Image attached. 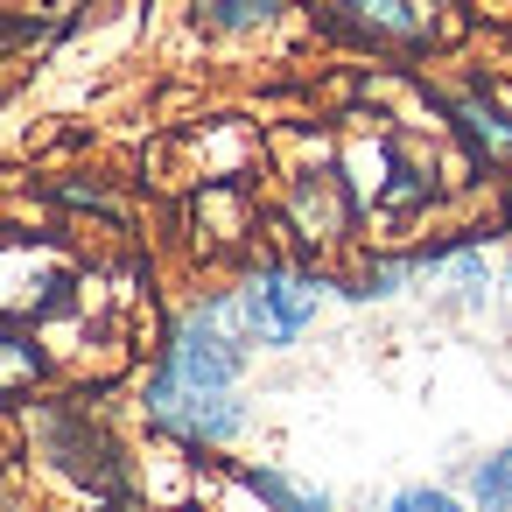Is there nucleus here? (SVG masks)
I'll list each match as a JSON object with an SVG mask.
<instances>
[{
    "label": "nucleus",
    "mask_w": 512,
    "mask_h": 512,
    "mask_svg": "<svg viewBox=\"0 0 512 512\" xmlns=\"http://www.w3.org/2000/svg\"><path fill=\"white\" fill-rule=\"evenodd\" d=\"M15 428L22 477L43 505H134L141 442H127L92 393H36L29 407H15Z\"/></svg>",
    "instance_id": "obj_1"
},
{
    "label": "nucleus",
    "mask_w": 512,
    "mask_h": 512,
    "mask_svg": "<svg viewBox=\"0 0 512 512\" xmlns=\"http://www.w3.org/2000/svg\"><path fill=\"white\" fill-rule=\"evenodd\" d=\"M337 155H344V183L365 218V246L428 239L449 190L463 183V176H442V148L421 141L414 120H393V113H351V127L337 134Z\"/></svg>",
    "instance_id": "obj_2"
},
{
    "label": "nucleus",
    "mask_w": 512,
    "mask_h": 512,
    "mask_svg": "<svg viewBox=\"0 0 512 512\" xmlns=\"http://www.w3.org/2000/svg\"><path fill=\"white\" fill-rule=\"evenodd\" d=\"M302 155H281L274 162V246L302 253V260H323V267H344L358 246H365V218H358V197L344 183V155H337V134H295Z\"/></svg>",
    "instance_id": "obj_3"
},
{
    "label": "nucleus",
    "mask_w": 512,
    "mask_h": 512,
    "mask_svg": "<svg viewBox=\"0 0 512 512\" xmlns=\"http://www.w3.org/2000/svg\"><path fill=\"white\" fill-rule=\"evenodd\" d=\"M141 365L162 372V379H176V386H218V393L246 386L253 365H260V351H253V330H246V316H239L232 281L218 274V281L190 288V295L162 316V330H155V344H148Z\"/></svg>",
    "instance_id": "obj_4"
},
{
    "label": "nucleus",
    "mask_w": 512,
    "mask_h": 512,
    "mask_svg": "<svg viewBox=\"0 0 512 512\" xmlns=\"http://www.w3.org/2000/svg\"><path fill=\"white\" fill-rule=\"evenodd\" d=\"M225 281H232V295H239V316H246L260 358H288V351L337 309V267L302 260V253H288V246H253Z\"/></svg>",
    "instance_id": "obj_5"
},
{
    "label": "nucleus",
    "mask_w": 512,
    "mask_h": 512,
    "mask_svg": "<svg viewBox=\"0 0 512 512\" xmlns=\"http://www.w3.org/2000/svg\"><path fill=\"white\" fill-rule=\"evenodd\" d=\"M309 22L386 64H435L463 43V0H309Z\"/></svg>",
    "instance_id": "obj_6"
},
{
    "label": "nucleus",
    "mask_w": 512,
    "mask_h": 512,
    "mask_svg": "<svg viewBox=\"0 0 512 512\" xmlns=\"http://www.w3.org/2000/svg\"><path fill=\"white\" fill-rule=\"evenodd\" d=\"M127 407H134V421H141L148 442H169L183 456H239L246 435H253V421H260V407H253L246 386H232V393H218V386H176V379H162L148 365L134 372Z\"/></svg>",
    "instance_id": "obj_7"
},
{
    "label": "nucleus",
    "mask_w": 512,
    "mask_h": 512,
    "mask_svg": "<svg viewBox=\"0 0 512 512\" xmlns=\"http://www.w3.org/2000/svg\"><path fill=\"white\" fill-rule=\"evenodd\" d=\"M435 113L456 141V155L477 176H512V92L498 78H449L435 85Z\"/></svg>",
    "instance_id": "obj_8"
},
{
    "label": "nucleus",
    "mask_w": 512,
    "mask_h": 512,
    "mask_svg": "<svg viewBox=\"0 0 512 512\" xmlns=\"http://www.w3.org/2000/svg\"><path fill=\"white\" fill-rule=\"evenodd\" d=\"M421 288V260L414 246H358L337 267V302L344 309H400Z\"/></svg>",
    "instance_id": "obj_9"
},
{
    "label": "nucleus",
    "mask_w": 512,
    "mask_h": 512,
    "mask_svg": "<svg viewBox=\"0 0 512 512\" xmlns=\"http://www.w3.org/2000/svg\"><path fill=\"white\" fill-rule=\"evenodd\" d=\"M50 379H57V351L43 323L0 316V407H29L36 393H50Z\"/></svg>",
    "instance_id": "obj_10"
},
{
    "label": "nucleus",
    "mask_w": 512,
    "mask_h": 512,
    "mask_svg": "<svg viewBox=\"0 0 512 512\" xmlns=\"http://www.w3.org/2000/svg\"><path fill=\"white\" fill-rule=\"evenodd\" d=\"M239 470H246L260 512H344V498L323 477H302V470H288L274 456H239Z\"/></svg>",
    "instance_id": "obj_11"
},
{
    "label": "nucleus",
    "mask_w": 512,
    "mask_h": 512,
    "mask_svg": "<svg viewBox=\"0 0 512 512\" xmlns=\"http://www.w3.org/2000/svg\"><path fill=\"white\" fill-rule=\"evenodd\" d=\"M295 15V0H190V22L211 43H260Z\"/></svg>",
    "instance_id": "obj_12"
},
{
    "label": "nucleus",
    "mask_w": 512,
    "mask_h": 512,
    "mask_svg": "<svg viewBox=\"0 0 512 512\" xmlns=\"http://www.w3.org/2000/svg\"><path fill=\"white\" fill-rule=\"evenodd\" d=\"M456 491L470 498V512H512V435L484 442L477 456L456 463Z\"/></svg>",
    "instance_id": "obj_13"
},
{
    "label": "nucleus",
    "mask_w": 512,
    "mask_h": 512,
    "mask_svg": "<svg viewBox=\"0 0 512 512\" xmlns=\"http://www.w3.org/2000/svg\"><path fill=\"white\" fill-rule=\"evenodd\" d=\"M372 512H470V498L456 491V477H407V484H393Z\"/></svg>",
    "instance_id": "obj_14"
},
{
    "label": "nucleus",
    "mask_w": 512,
    "mask_h": 512,
    "mask_svg": "<svg viewBox=\"0 0 512 512\" xmlns=\"http://www.w3.org/2000/svg\"><path fill=\"white\" fill-rule=\"evenodd\" d=\"M0 512H43V498L29 491L22 463H0Z\"/></svg>",
    "instance_id": "obj_15"
},
{
    "label": "nucleus",
    "mask_w": 512,
    "mask_h": 512,
    "mask_svg": "<svg viewBox=\"0 0 512 512\" xmlns=\"http://www.w3.org/2000/svg\"><path fill=\"white\" fill-rule=\"evenodd\" d=\"M43 512H134V505H43Z\"/></svg>",
    "instance_id": "obj_16"
},
{
    "label": "nucleus",
    "mask_w": 512,
    "mask_h": 512,
    "mask_svg": "<svg viewBox=\"0 0 512 512\" xmlns=\"http://www.w3.org/2000/svg\"><path fill=\"white\" fill-rule=\"evenodd\" d=\"M22 8H85V0H22Z\"/></svg>",
    "instance_id": "obj_17"
}]
</instances>
